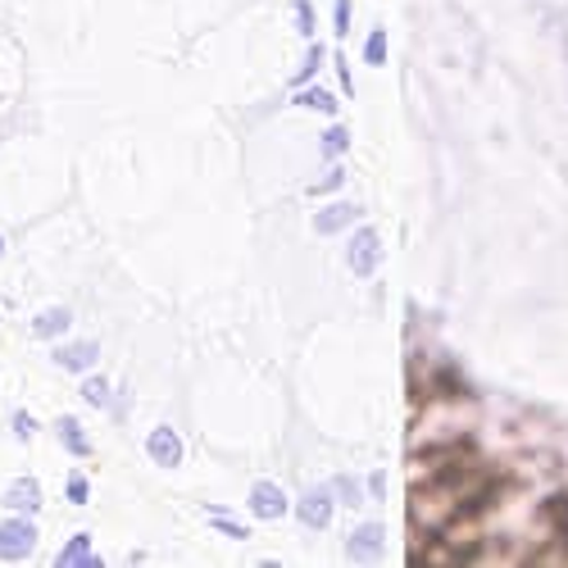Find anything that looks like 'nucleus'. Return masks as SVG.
<instances>
[{
    "mask_svg": "<svg viewBox=\"0 0 568 568\" xmlns=\"http://www.w3.org/2000/svg\"><path fill=\"white\" fill-rule=\"evenodd\" d=\"M32 546H37L32 518H10V524H0V555L6 559H23V555H32Z\"/></svg>",
    "mask_w": 568,
    "mask_h": 568,
    "instance_id": "nucleus-1",
    "label": "nucleus"
},
{
    "mask_svg": "<svg viewBox=\"0 0 568 568\" xmlns=\"http://www.w3.org/2000/svg\"><path fill=\"white\" fill-rule=\"evenodd\" d=\"M351 268L359 273V277H373L377 273V260H383V251H377V232L373 227H359L355 236H351Z\"/></svg>",
    "mask_w": 568,
    "mask_h": 568,
    "instance_id": "nucleus-2",
    "label": "nucleus"
},
{
    "mask_svg": "<svg viewBox=\"0 0 568 568\" xmlns=\"http://www.w3.org/2000/svg\"><path fill=\"white\" fill-rule=\"evenodd\" d=\"M296 514H301L305 528H327V524H333V491H310V496H301Z\"/></svg>",
    "mask_w": 568,
    "mask_h": 568,
    "instance_id": "nucleus-3",
    "label": "nucleus"
},
{
    "mask_svg": "<svg viewBox=\"0 0 568 568\" xmlns=\"http://www.w3.org/2000/svg\"><path fill=\"white\" fill-rule=\"evenodd\" d=\"M146 450H151V459L164 464V468H178V464H182V437H178L173 428H155L151 442H146Z\"/></svg>",
    "mask_w": 568,
    "mask_h": 568,
    "instance_id": "nucleus-4",
    "label": "nucleus"
},
{
    "mask_svg": "<svg viewBox=\"0 0 568 568\" xmlns=\"http://www.w3.org/2000/svg\"><path fill=\"white\" fill-rule=\"evenodd\" d=\"M97 359H101V346H97V342H73V346H55V364H60V368H73V373L91 368Z\"/></svg>",
    "mask_w": 568,
    "mask_h": 568,
    "instance_id": "nucleus-5",
    "label": "nucleus"
},
{
    "mask_svg": "<svg viewBox=\"0 0 568 568\" xmlns=\"http://www.w3.org/2000/svg\"><path fill=\"white\" fill-rule=\"evenodd\" d=\"M251 509L260 518H282V514H287V496H282L273 483H255L251 487Z\"/></svg>",
    "mask_w": 568,
    "mask_h": 568,
    "instance_id": "nucleus-6",
    "label": "nucleus"
},
{
    "mask_svg": "<svg viewBox=\"0 0 568 568\" xmlns=\"http://www.w3.org/2000/svg\"><path fill=\"white\" fill-rule=\"evenodd\" d=\"M351 223H359V205H351V201L327 205V210L314 219V227H318L323 236H333V232H342V227H351Z\"/></svg>",
    "mask_w": 568,
    "mask_h": 568,
    "instance_id": "nucleus-7",
    "label": "nucleus"
},
{
    "mask_svg": "<svg viewBox=\"0 0 568 568\" xmlns=\"http://www.w3.org/2000/svg\"><path fill=\"white\" fill-rule=\"evenodd\" d=\"M346 555H351V559H377V555H383V528H377V524L355 528V532H351Z\"/></svg>",
    "mask_w": 568,
    "mask_h": 568,
    "instance_id": "nucleus-8",
    "label": "nucleus"
},
{
    "mask_svg": "<svg viewBox=\"0 0 568 568\" xmlns=\"http://www.w3.org/2000/svg\"><path fill=\"white\" fill-rule=\"evenodd\" d=\"M55 564H60V568H91V564H97V550H91V537H87V532L69 537V541H64V550L55 555Z\"/></svg>",
    "mask_w": 568,
    "mask_h": 568,
    "instance_id": "nucleus-9",
    "label": "nucleus"
},
{
    "mask_svg": "<svg viewBox=\"0 0 568 568\" xmlns=\"http://www.w3.org/2000/svg\"><path fill=\"white\" fill-rule=\"evenodd\" d=\"M69 323H73V314L64 305H55V310H45L41 318H32V337H60V333H69Z\"/></svg>",
    "mask_w": 568,
    "mask_h": 568,
    "instance_id": "nucleus-10",
    "label": "nucleus"
},
{
    "mask_svg": "<svg viewBox=\"0 0 568 568\" xmlns=\"http://www.w3.org/2000/svg\"><path fill=\"white\" fill-rule=\"evenodd\" d=\"M6 505H10V509H19V514H28V509H37V505H41V487H37L32 478H19V483H10Z\"/></svg>",
    "mask_w": 568,
    "mask_h": 568,
    "instance_id": "nucleus-11",
    "label": "nucleus"
},
{
    "mask_svg": "<svg viewBox=\"0 0 568 568\" xmlns=\"http://www.w3.org/2000/svg\"><path fill=\"white\" fill-rule=\"evenodd\" d=\"M296 105L305 110H323V114H337V101L327 87H296Z\"/></svg>",
    "mask_w": 568,
    "mask_h": 568,
    "instance_id": "nucleus-12",
    "label": "nucleus"
},
{
    "mask_svg": "<svg viewBox=\"0 0 568 568\" xmlns=\"http://www.w3.org/2000/svg\"><path fill=\"white\" fill-rule=\"evenodd\" d=\"M55 428H60V442H64V446H69L73 455H91V442L82 437V428H78V423H73V418H60V423H55Z\"/></svg>",
    "mask_w": 568,
    "mask_h": 568,
    "instance_id": "nucleus-13",
    "label": "nucleus"
},
{
    "mask_svg": "<svg viewBox=\"0 0 568 568\" xmlns=\"http://www.w3.org/2000/svg\"><path fill=\"white\" fill-rule=\"evenodd\" d=\"M82 400L105 409L110 405V383H105V377H87V383H82Z\"/></svg>",
    "mask_w": 568,
    "mask_h": 568,
    "instance_id": "nucleus-14",
    "label": "nucleus"
},
{
    "mask_svg": "<svg viewBox=\"0 0 568 568\" xmlns=\"http://www.w3.org/2000/svg\"><path fill=\"white\" fill-rule=\"evenodd\" d=\"M383 60H387V32L373 28L368 32V45H364V64H383Z\"/></svg>",
    "mask_w": 568,
    "mask_h": 568,
    "instance_id": "nucleus-15",
    "label": "nucleus"
},
{
    "mask_svg": "<svg viewBox=\"0 0 568 568\" xmlns=\"http://www.w3.org/2000/svg\"><path fill=\"white\" fill-rule=\"evenodd\" d=\"M351 146V132L346 128H327L323 132V155H342Z\"/></svg>",
    "mask_w": 568,
    "mask_h": 568,
    "instance_id": "nucleus-16",
    "label": "nucleus"
},
{
    "mask_svg": "<svg viewBox=\"0 0 568 568\" xmlns=\"http://www.w3.org/2000/svg\"><path fill=\"white\" fill-rule=\"evenodd\" d=\"M318 64H323V51H318V45H314V51L305 55V64H301V73L292 78V87H305V82H310V78L318 73Z\"/></svg>",
    "mask_w": 568,
    "mask_h": 568,
    "instance_id": "nucleus-17",
    "label": "nucleus"
},
{
    "mask_svg": "<svg viewBox=\"0 0 568 568\" xmlns=\"http://www.w3.org/2000/svg\"><path fill=\"white\" fill-rule=\"evenodd\" d=\"M210 518H214V528H219V532H227L232 541H242V537H246V528H242V524H232V518H227L223 509H210Z\"/></svg>",
    "mask_w": 568,
    "mask_h": 568,
    "instance_id": "nucleus-18",
    "label": "nucleus"
},
{
    "mask_svg": "<svg viewBox=\"0 0 568 568\" xmlns=\"http://www.w3.org/2000/svg\"><path fill=\"white\" fill-rule=\"evenodd\" d=\"M87 478H82V473H73V478L64 483V496H69V505H87Z\"/></svg>",
    "mask_w": 568,
    "mask_h": 568,
    "instance_id": "nucleus-19",
    "label": "nucleus"
},
{
    "mask_svg": "<svg viewBox=\"0 0 568 568\" xmlns=\"http://www.w3.org/2000/svg\"><path fill=\"white\" fill-rule=\"evenodd\" d=\"M292 14H296V28L310 37V32H314V10L305 6V0H296V6H292Z\"/></svg>",
    "mask_w": 568,
    "mask_h": 568,
    "instance_id": "nucleus-20",
    "label": "nucleus"
},
{
    "mask_svg": "<svg viewBox=\"0 0 568 568\" xmlns=\"http://www.w3.org/2000/svg\"><path fill=\"white\" fill-rule=\"evenodd\" d=\"M333 19H337V37H346V32H351V0H337Z\"/></svg>",
    "mask_w": 568,
    "mask_h": 568,
    "instance_id": "nucleus-21",
    "label": "nucleus"
},
{
    "mask_svg": "<svg viewBox=\"0 0 568 568\" xmlns=\"http://www.w3.org/2000/svg\"><path fill=\"white\" fill-rule=\"evenodd\" d=\"M346 182V169H327L323 182H318V192H337V186Z\"/></svg>",
    "mask_w": 568,
    "mask_h": 568,
    "instance_id": "nucleus-22",
    "label": "nucleus"
},
{
    "mask_svg": "<svg viewBox=\"0 0 568 568\" xmlns=\"http://www.w3.org/2000/svg\"><path fill=\"white\" fill-rule=\"evenodd\" d=\"M32 433H37V423H32V418L19 409V414H14V437H19V442H28Z\"/></svg>",
    "mask_w": 568,
    "mask_h": 568,
    "instance_id": "nucleus-23",
    "label": "nucleus"
},
{
    "mask_svg": "<svg viewBox=\"0 0 568 568\" xmlns=\"http://www.w3.org/2000/svg\"><path fill=\"white\" fill-rule=\"evenodd\" d=\"M337 491L346 496V505H359V487H355L351 478H342V483H337Z\"/></svg>",
    "mask_w": 568,
    "mask_h": 568,
    "instance_id": "nucleus-24",
    "label": "nucleus"
},
{
    "mask_svg": "<svg viewBox=\"0 0 568 568\" xmlns=\"http://www.w3.org/2000/svg\"><path fill=\"white\" fill-rule=\"evenodd\" d=\"M0 251H6V242H0Z\"/></svg>",
    "mask_w": 568,
    "mask_h": 568,
    "instance_id": "nucleus-25",
    "label": "nucleus"
}]
</instances>
